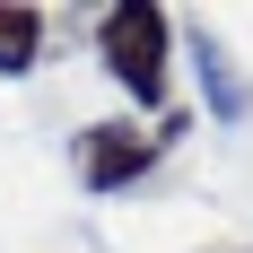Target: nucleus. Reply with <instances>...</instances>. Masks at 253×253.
Here are the masks:
<instances>
[{"instance_id":"obj_1","label":"nucleus","mask_w":253,"mask_h":253,"mask_svg":"<svg viewBox=\"0 0 253 253\" xmlns=\"http://www.w3.org/2000/svg\"><path fill=\"white\" fill-rule=\"evenodd\" d=\"M166 52H175V18L157 0H114L96 18V61L140 114H166Z\"/></svg>"},{"instance_id":"obj_4","label":"nucleus","mask_w":253,"mask_h":253,"mask_svg":"<svg viewBox=\"0 0 253 253\" xmlns=\"http://www.w3.org/2000/svg\"><path fill=\"white\" fill-rule=\"evenodd\" d=\"M35 61H44V9L0 0V79H26Z\"/></svg>"},{"instance_id":"obj_2","label":"nucleus","mask_w":253,"mask_h":253,"mask_svg":"<svg viewBox=\"0 0 253 253\" xmlns=\"http://www.w3.org/2000/svg\"><path fill=\"white\" fill-rule=\"evenodd\" d=\"M166 140H175V123H157V131H140V123H87L79 131V183L87 192H123V183H140L166 157Z\"/></svg>"},{"instance_id":"obj_3","label":"nucleus","mask_w":253,"mask_h":253,"mask_svg":"<svg viewBox=\"0 0 253 253\" xmlns=\"http://www.w3.org/2000/svg\"><path fill=\"white\" fill-rule=\"evenodd\" d=\"M192 61H201V105H210V123H253V79L236 70V52L218 44V35H192Z\"/></svg>"}]
</instances>
